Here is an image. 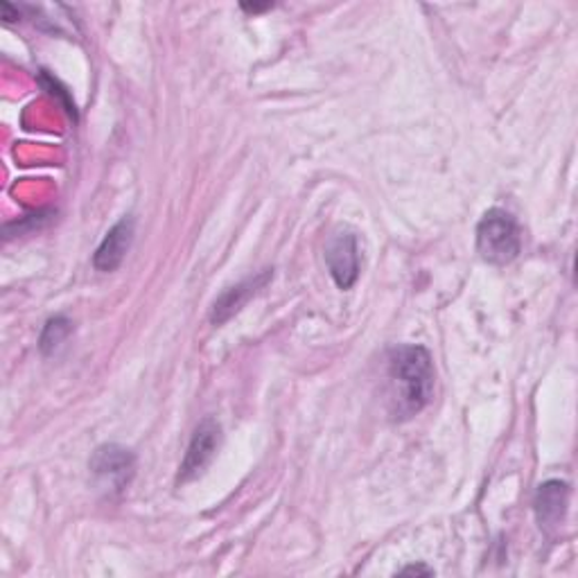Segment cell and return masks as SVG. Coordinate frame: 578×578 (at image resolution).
I'll return each instance as SVG.
<instances>
[{
    "mask_svg": "<svg viewBox=\"0 0 578 578\" xmlns=\"http://www.w3.org/2000/svg\"><path fill=\"white\" fill-rule=\"evenodd\" d=\"M270 8H272V6H246V3L242 6L244 12H253V14H255V12H262V10H270Z\"/></svg>",
    "mask_w": 578,
    "mask_h": 578,
    "instance_id": "8fae6325",
    "label": "cell"
},
{
    "mask_svg": "<svg viewBox=\"0 0 578 578\" xmlns=\"http://www.w3.org/2000/svg\"><path fill=\"white\" fill-rule=\"evenodd\" d=\"M88 467L102 491L120 495L136 477V454L125 445L107 443L93 452Z\"/></svg>",
    "mask_w": 578,
    "mask_h": 578,
    "instance_id": "3957f363",
    "label": "cell"
},
{
    "mask_svg": "<svg viewBox=\"0 0 578 578\" xmlns=\"http://www.w3.org/2000/svg\"><path fill=\"white\" fill-rule=\"evenodd\" d=\"M522 251V229L504 208H491L477 224V253L493 267H506Z\"/></svg>",
    "mask_w": 578,
    "mask_h": 578,
    "instance_id": "7a4b0ae2",
    "label": "cell"
},
{
    "mask_svg": "<svg viewBox=\"0 0 578 578\" xmlns=\"http://www.w3.org/2000/svg\"><path fill=\"white\" fill-rule=\"evenodd\" d=\"M220 443H222V425L213 416H206L192 432L186 456L179 465L177 484L181 486V484H188V482L197 480L199 475H203V470L210 465V461L216 459Z\"/></svg>",
    "mask_w": 578,
    "mask_h": 578,
    "instance_id": "277c9868",
    "label": "cell"
},
{
    "mask_svg": "<svg viewBox=\"0 0 578 578\" xmlns=\"http://www.w3.org/2000/svg\"><path fill=\"white\" fill-rule=\"evenodd\" d=\"M274 279V270H265L255 276L244 279L242 283L224 290L218 301L210 307V324L213 326H224L229 319H233L235 314L260 292L270 285V281Z\"/></svg>",
    "mask_w": 578,
    "mask_h": 578,
    "instance_id": "8992f818",
    "label": "cell"
},
{
    "mask_svg": "<svg viewBox=\"0 0 578 578\" xmlns=\"http://www.w3.org/2000/svg\"><path fill=\"white\" fill-rule=\"evenodd\" d=\"M389 407L396 420L423 411L434 396V361L425 346H398L389 353Z\"/></svg>",
    "mask_w": 578,
    "mask_h": 578,
    "instance_id": "6da1fadb",
    "label": "cell"
},
{
    "mask_svg": "<svg viewBox=\"0 0 578 578\" xmlns=\"http://www.w3.org/2000/svg\"><path fill=\"white\" fill-rule=\"evenodd\" d=\"M400 574L404 576V574H434L432 569H428V567H416V565H411V567H404V569H400Z\"/></svg>",
    "mask_w": 578,
    "mask_h": 578,
    "instance_id": "30bf717a",
    "label": "cell"
},
{
    "mask_svg": "<svg viewBox=\"0 0 578 578\" xmlns=\"http://www.w3.org/2000/svg\"><path fill=\"white\" fill-rule=\"evenodd\" d=\"M134 233H136V220L132 216H125L120 222H116L95 249L93 267L102 274L116 272L132 249Z\"/></svg>",
    "mask_w": 578,
    "mask_h": 578,
    "instance_id": "52a82bcc",
    "label": "cell"
},
{
    "mask_svg": "<svg viewBox=\"0 0 578 578\" xmlns=\"http://www.w3.org/2000/svg\"><path fill=\"white\" fill-rule=\"evenodd\" d=\"M326 265L339 290H350L359 279V242L348 229L337 231L326 244Z\"/></svg>",
    "mask_w": 578,
    "mask_h": 578,
    "instance_id": "5b68a950",
    "label": "cell"
},
{
    "mask_svg": "<svg viewBox=\"0 0 578 578\" xmlns=\"http://www.w3.org/2000/svg\"><path fill=\"white\" fill-rule=\"evenodd\" d=\"M73 333V322L66 317V314H57V317H50L41 330L39 337V350L43 355H55L64 341Z\"/></svg>",
    "mask_w": 578,
    "mask_h": 578,
    "instance_id": "9c48e42d",
    "label": "cell"
},
{
    "mask_svg": "<svg viewBox=\"0 0 578 578\" xmlns=\"http://www.w3.org/2000/svg\"><path fill=\"white\" fill-rule=\"evenodd\" d=\"M569 504V484L560 480H549L540 484L536 500H534V511L538 517V524L543 529H554L563 522Z\"/></svg>",
    "mask_w": 578,
    "mask_h": 578,
    "instance_id": "ba28073f",
    "label": "cell"
}]
</instances>
